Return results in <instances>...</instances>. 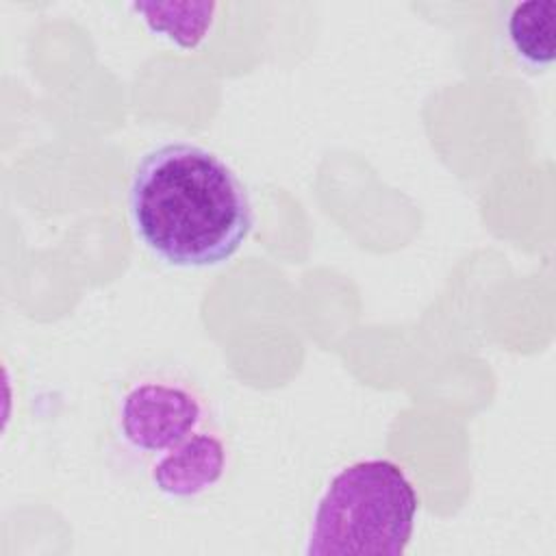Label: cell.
<instances>
[{"label":"cell","mask_w":556,"mask_h":556,"mask_svg":"<svg viewBox=\"0 0 556 556\" xmlns=\"http://www.w3.org/2000/svg\"><path fill=\"white\" fill-rule=\"evenodd\" d=\"M128 213L137 239L174 267L228 261L254 224L248 191L232 167L189 141L156 146L139 159Z\"/></svg>","instance_id":"cell-1"},{"label":"cell","mask_w":556,"mask_h":556,"mask_svg":"<svg viewBox=\"0 0 556 556\" xmlns=\"http://www.w3.org/2000/svg\"><path fill=\"white\" fill-rule=\"evenodd\" d=\"M419 497L406 471L387 458L339 469L315 504L304 554L400 556L410 543Z\"/></svg>","instance_id":"cell-2"},{"label":"cell","mask_w":556,"mask_h":556,"mask_svg":"<svg viewBox=\"0 0 556 556\" xmlns=\"http://www.w3.org/2000/svg\"><path fill=\"white\" fill-rule=\"evenodd\" d=\"M206 421L202 395L185 382L150 378L126 391L119 404V432L124 441L143 454L159 456Z\"/></svg>","instance_id":"cell-3"},{"label":"cell","mask_w":556,"mask_h":556,"mask_svg":"<svg viewBox=\"0 0 556 556\" xmlns=\"http://www.w3.org/2000/svg\"><path fill=\"white\" fill-rule=\"evenodd\" d=\"M228 445L213 428H200L172 450L154 456L150 480L167 497L189 500L213 489L226 473Z\"/></svg>","instance_id":"cell-4"},{"label":"cell","mask_w":556,"mask_h":556,"mask_svg":"<svg viewBox=\"0 0 556 556\" xmlns=\"http://www.w3.org/2000/svg\"><path fill=\"white\" fill-rule=\"evenodd\" d=\"M506 39L510 54L530 72H541L556 56V2H517L506 17Z\"/></svg>","instance_id":"cell-5"},{"label":"cell","mask_w":556,"mask_h":556,"mask_svg":"<svg viewBox=\"0 0 556 556\" xmlns=\"http://www.w3.org/2000/svg\"><path fill=\"white\" fill-rule=\"evenodd\" d=\"M215 2L198 0H169V2H135L132 11L141 15L143 24L165 37L167 41L191 50L204 41L208 30L215 24L217 13Z\"/></svg>","instance_id":"cell-6"}]
</instances>
